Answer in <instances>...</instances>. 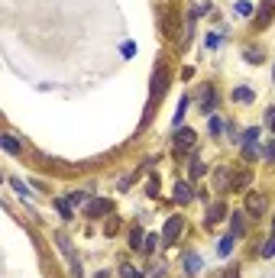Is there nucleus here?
<instances>
[{
	"label": "nucleus",
	"mask_w": 275,
	"mask_h": 278,
	"mask_svg": "<svg viewBox=\"0 0 275 278\" xmlns=\"http://www.w3.org/2000/svg\"><path fill=\"white\" fill-rule=\"evenodd\" d=\"M250 181H253V171L246 168V165H239V168H233V171H230L227 191H243V188H250Z\"/></svg>",
	"instance_id": "nucleus-1"
},
{
	"label": "nucleus",
	"mask_w": 275,
	"mask_h": 278,
	"mask_svg": "<svg viewBox=\"0 0 275 278\" xmlns=\"http://www.w3.org/2000/svg\"><path fill=\"white\" fill-rule=\"evenodd\" d=\"M165 91H168V68H165V62H159L156 65V75H152V97H156V103L162 100Z\"/></svg>",
	"instance_id": "nucleus-2"
},
{
	"label": "nucleus",
	"mask_w": 275,
	"mask_h": 278,
	"mask_svg": "<svg viewBox=\"0 0 275 278\" xmlns=\"http://www.w3.org/2000/svg\"><path fill=\"white\" fill-rule=\"evenodd\" d=\"M265 207H269V197L265 194H259V191H250V194H246V214L250 217H262Z\"/></svg>",
	"instance_id": "nucleus-3"
},
{
	"label": "nucleus",
	"mask_w": 275,
	"mask_h": 278,
	"mask_svg": "<svg viewBox=\"0 0 275 278\" xmlns=\"http://www.w3.org/2000/svg\"><path fill=\"white\" fill-rule=\"evenodd\" d=\"M181 230H185V217H168V223L162 230V242H175L181 236Z\"/></svg>",
	"instance_id": "nucleus-4"
},
{
	"label": "nucleus",
	"mask_w": 275,
	"mask_h": 278,
	"mask_svg": "<svg viewBox=\"0 0 275 278\" xmlns=\"http://www.w3.org/2000/svg\"><path fill=\"white\" fill-rule=\"evenodd\" d=\"M104 214H110V201H104V197H94L84 204V217H91V220H101Z\"/></svg>",
	"instance_id": "nucleus-5"
},
{
	"label": "nucleus",
	"mask_w": 275,
	"mask_h": 278,
	"mask_svg": "<svg viewBox=\"0 0 275 278\" xmlns=\"http://www.w3.org/2000/svg\"><path fill=\"white\" fill-rule=\"evenodd\" d=\"M224 217H227V204L224 201H214V204L207 207V214H204V223H207V227H214V223L224 220Z\"/></svg>",
	"instance_id": "nucleus-6"
},
{
	"label": "nucleus",
	"mask_w": 275,
	"mask_h": 278,
	"mask_svg": "<svg viewBox=\"0 0 275 278\" xmlns=\"http://www.w3.org/2000/svg\"><path fill=\"white\" fill-rule=\"evenodd\" d=\"M194 149V133L191 129H178V136H175V152H191Z\"/></svg>",
	"instance_id": "nucleus-7"
},
{
	"label": "nucleus",
	"mask_w": 275,
	"mask_h": 278,
	"mask_svg": "<svg viewBox=\"0 0 275 278\" xmlns=\"http://www.w3.org/2000/svg\"><path fill=\"white\" fill-rule=\"evenodd\" d=\"M191 197H194V191L188 181H175V201L178 204H191Z\"/></svg>",
	"instance_id": "nucleus-8"
},
{
	"label": "nucleus",
	"mask_w": 275,
	"mask_h": 278,
	"mask_svg": "<svg viewBox=\"0 0 275 278\" xmlns=\"http://www.w3.org/2000/svg\"><path fill=\"white\" fill-rule=\"evenodd\" d=\"M214 103H217V94H214V88H204V94H201V110L204 114H214Z\"/></svg>",
	"instance_id": "nucleus-9"
},
{
	"label": "nucleus",
	"mask_w": 275,
	"mask_h": 278,
	"mask_svg": "<svg viewBox=\"0 0 275 278\" xmlns=\"http://www.w3.org/2000/svg\"><path fill=\"white\" fill-rule=\"evenodd\" d=\"M243 217H246V214H233V217H230V233H233L236 239L246 233V220H243Z\"/></svg>",
	"instance_id": "nucleus-10"
},
{
	"label": "nucleus",
	"mask_w": 275,
	"mask_h": 278,
	"mask_svg": "<svg viewBox=\"0 0 275 278\" xmlns=\"http://www.w3.org/2000/svg\"><path fill=\"white\" fill-rule=\"evenodd\" d=\"M185 272H188V275L201 272V256L198 253H185Z\"/></svg>",
	"instance_id": "nucleus-11"
},
{
	"label": "nucleus",
	"mask_w": 275,
	"mask_h": 278,
	"mask_svg": "<svg viewBox=\"0 0 275 278\" xmlns=\"http://www.w3.org/2000/svg\"><path fill=\"white\" fill-rule=\"evenodd\" d=\"M259 26H269V20H272V13H275V0H262V7H259Z\"/></svg>",
	"instance_id": "nucleus-12"
},
{
	"label": "nucleus",
	"mask_w": 275,
	"mask_h": 278,
	"mask_svg": "<svg viewBox=\"0 0 275 278\" xmlns=\"http://www.w3.org/2000/svg\"><path fill=\"white\" fill-rule=\"evenodd\" d=\"M243 58H246L250 65H259L265 55H262V49H256V46H246V49H243Z\"/></svg>",
	"instance_id": "nucleus-13"
},
{
	"label": "nucleus",
	"mask_w": 275,
	"mask_h": 278,
	"mask_svg": "<svg viewBox=\"0 0 275 278\" xmlns=\"http://www.w3.org/2000/svg\"><path fill=\"white\" fill-rule=\"evenodd\" d=\"M256 97V94H253V88H246V84H243V88H233V100L236 103H250Z\"/></svg>",
	"instance_id": "nucleus-14"
},
{
	"label": "nucleus",
	"mask_w": 275,
	"mask_h": 278,
	"mask_svg": "<svg viewBox=\"0 0 275 278\" xmlns=\"http://www.w3.org/2000/svg\"><path fill=\"white\" fill-rule=\"evenodd\" d=\"M233 246H236V236H233V233H227V236L220 239L217 253H220V256H230V253H233Z\"/></svg>",
	"instance_id": "nucleus-15"
},
{
	"label": "nucleus",
	"mask_w": 275,
	"mask_h": 278,
	"mask_svg": "<svg viewBox=\"0 0 275 278\" xmlns=\"http://www.w3.org/2000/svg\"><path fill=\"white\" fill-rule=\"evenodd\" d=\"M0 143H4V149L7 152H13V155H20L23 149H20V143H16V139L10 136V133H4V136H0Z\"/></svg>",
	"instance_id": "nucleus-16"
},
{
	"label": "nucleus",
	"mask_w": 275,
	"mask_h": 278,
	"mask_svg": "<svg viewBox=\"0 0 275 278\" xmlns=\"http://www.w3.org/2000/svg\"><path fill=\"white\" fill-rule=\"evenodd\" d=\"M159 242H162V233H149V236H146V242H143V249H146V253H156V246H159Z\"/></svg>",
	"instance_id": "nucleus-17"
},
{
	"label": "nucleus",
	"mask_w": 275,
	"mask_h": 278,
	"mask_svg": "<svg viewBox=\"0 0 275 278\" xmlns=\"http://www.w3.org/2000/svg\"><path fill=\"white\" fill-rule=\"evenodd\" d=\"M55 207H58V214L65 217V220H72V217H75V214H72V201H65V197H58Z\"/></svg>",
	"instance_id": "nucleus-18"
},
{
	"label": "nucleus",
	"mask_w": 275,
	"mask_h": 278,
	"mask_svg": "<svg viewBox=\"0 0 275 278\" xmlns=\"http://www.w3.org/2000/svg\"><path fill=\"white\" fill-rule=\"evenodd\" d=\"M259 256H262V259H272V256H275V233H272L269 239H265V246L259 249Z\"/></svg>",
	"instance_id": "nucleus-19"
},
{
	"label": "nucleus",
	"mask_w": 275,
	"mask_h": 278,
	"mask_svg": "<svg viewBox=\"0 0 275 278\" xmlns=\"http://www.w3.org/2000/svg\"><path fill=\"white\" fill-rule=\"evenodd\" d=\"M143 242H146L143 230H133V233H130V246H133V249H143Z\"/></svg>",
	"instance_id": "nucleus-20"
},
{
	"label": "nucleus",
	"mask_w": 275,
	"mask_h": 278,
	"mask_svg": "<svg viewBox=\"0 0 275 278\" xmlns=\"http://www.w3.org/2000/svg\"><path fill=\"white\" fill-rule=\"evenodd\" d=\"M117 230H120V220H117V217H110V220H107V227H104V233H107V236H113Z\"/></svg>",
	"instance_id": "nucleus-21"
},
{
	"label": "nucleus",
	"mask_w": 275,
	"mask_h": 278,
	"mask_svg": "<svg viewBox=\"0 0 275 278\" xmlns=\"http://www.w3.org/2000/svg\"><path fill=\"white\" fill-rule=\"evenodd\" d=\"M185 110H188V100L181 97V103H178V114H175V126H181V120H185Z\"/></svg>",
	"instance_id": "nucleus-22"
},
{
	"label": "nucleus",
	"mask_w": 275,
	"mask_h": 278,
	"mask_svg": "<svg viewBox=\"0 0 275 278\" xmlns=\"http://www.w3.org/2000/svg\"><path fill=\"white\" fill-rule=\"evenodd\" d=\"M236 13H239V16H253V7L246 4V0H239V4H236Z\"/></svg>",
	"instance_id": "nucleus-23"
},
{
	"label": "nucleus",
	"mask_w": 275,
	"mask_h": 278,
	"mask_svg": "<svg viewBox=\"0 0 275 278\" xmlns=\"http://www.w3.org/2000/svg\"><path fill=\"white\" fill-rule=\"evenodd\" d=\"M204 42H207V49H217L220 46V32H207V39H204Z\"/></svg>",
	"instance_id": "nucleus-24"
},
{
	"label": "nucleus",
	"mask_w": 275,
	"mask_h": 278,
	"mask_svg": "<svg viewBox=\"0 0 275 278\" xmlns=\"http://www.w3.org/2000/svg\"><path fill=\"white\" fill-rule=\"evenodd\" d=\"M191 175H194V178L204 175V162H201V159H191Z\"/></svg>",
	"instance_id": "nucleus-25"
},
{
	"label": "nucleus",
	"mask_w": 275,
	"mask_h": 278,
	"mask_svg": "<svg viewBox=\"0 0 275 278\" xmlns=\"http://www.w3.org/2000/svg\"><path fill=\"white\" fill-rule=\"evenodd\" d=\"M68 201H72V204H84L87 194H84V191H72V197H68Z\"/></svg>",
	"instance_id": "nucleus-26"
},
{
	"label": "nucleus",
	"mask_w": 275,
	"mask_h": 278,
	"mask_svg": "<svg viewBox=\"0 0 275 278\" xmlns=\"http://www.w3.org/2000/svg\"><path fill=\"white\" fill-rule=\"evenodd\" d=\"M146 194H149V197H156V194H159V178H152V181L146 185Z\"/></svg>",
	"instance_id": "nucleus-27"
},
{
	"label": "nucleus",
	"mask_w": 275,
	"mask_h": 278,
	"mask_svg": "<svg viewBox=\"0 0 275 278\" xmlns=\"http://www.w3.org/2000/svg\"><path fill=\"white\" fill-rule=\"evenodd\" d=\"M265 159H269V162H275V139L269 143V149H265Z\"/></svg>",
	"instance_id": "nucleus-28"
},
{
	"label": "nucleus",
	"mask_w": 275,
	"mask_h": 278,
	"mask_svg": "<svg viewBox=\"0 0 275 278\" xmlns=\"http://www.w3.org/2000/svg\"><path fill=\"white\" fill-rule=\"evenodd\" d=\"M210 133H214V136L220 133V120H217V117H210Z\"/></svg>",
	"instance_id": "nucleus-29"
},
{
	"label": "nucleus",
	"mask_w": 275,
	"mask_h": 278,
	"mask_svg": "<svg viewBox=\"0 0 275 278\" xmlns=\"http://www.w3.org/2000/svg\"><path fill=\"white\" fill-rule=\"evenodd\" d=\"M269 126H272V133H275V110H269Z\"/></svg>",
	"instance_id": "nucleus-30"
},
{
	"label": "nucleus",
	"mask_w": 275,
	"mask_h": 278,
	"mask_svg": "<svg viewBox=\"0 0 275 278\" xmlns=\"http://www.w3.org/2000/svg\"><path fill=\"white\" fill-rule=\"evenodd\" d=\"M224 278H239V275H236V268H230V272H227Z\"/></svg>",
	"instance_id": "nucleus-31"
},
{
	"label": "nucleus",
	"mask_w": 275,
	"mask_h": 278,
	"mask_svg": "<svg viewBox=\"0 0 275 278\" xmlns=\"http://www.w3.org/2000/svg\"><path fill=\"white\" fill-rule=\"evenodd\" d=\"M149 278H162V272H159V268H156V272H152V275H149Z\"/></svg>",
	"instance_id": "nucleus-32"
},
{
	"label": "nucleus",
	"mask_w": 275,
	"mask_h": 278,
	"mask_svg": "<svg viewBox=\"0 0 275 278\" xmlns=\"http://www.w3.org/2000/svg\"><path fill=\"white\" fill-rule=\"evenodd\" d=\"M272 233H275V220H272Z\"/></svg>",
	"instance_id": "nucleus-33"
}]
</instances>
